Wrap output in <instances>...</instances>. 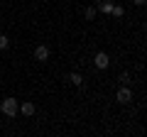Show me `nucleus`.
<instances>
[{"label":"nucleus","instance_id":"obj_9","mask_svg":"<svg viewBox=\"0 0 147 137\" xmlns=\"http://www.w3.org/2000/svg\"><path fill=\"white\" fill-rule=\"evenodd\" d=\"M69 79H71V83H74V86H81V83H84V76H81V74H71Z\"/></svg>","mask_w":147,"mask_h":137},{"label":"nucleus","instance_id":"obj_7","mask_svg":"<svg viewBox=\"0 0 147 137\" xmlns=\"http://www.w3.org/2000/svg\"><path fill=\"white\" fill-rule=\"evenodd\" d=\"M98 7H100V12H103V15H110V7H113V3H110V0H103Z\"/></svg>","mask_w":147,"mask_h":137},{"label":"nucleus","instance_id":"obj_8","mask_svg":"<svg viewBox=\"0 0 147 137\" xmlns=\"http://www.w3.org/2000/svg\"><path fill=\"white\" fill-rule=\"evenodd\" d=\"M110 15H113V17H123V15H125L123 5H113V7H110Z\"/></svg>","mask_w":147,"mask_h":137},{"label":"nucleus","instance_id":"obj_10","mask_svg":"<svg viewBox=\"0 0 147 137\" xmlns=\"http://www.w3.org/2000/svg\"><path fill=\"white\" fill-rule=\"evenodd\" d=\"M118 81H120L123 86H127V83H130V74H127V71H123V74L118 76Z\"/></svg>","mask_w":147,"mask_h":137},{"label":"nucleus","instance_id":"obj_12","mask_svg":"<svg viewBox=\"0 0 147 137\" xmlns=\"http://www.w3.org/2000/svg\"><path fill=\"white\" fill-rule=\"evenodd\" d=\"M132 3H135L137 7H142V5H145V3H147V0H132Z\"/></svg>","mask_w":147,"mask_h":137},{"label":"nucleus","instance_id":"obj_5","mask_svg":"<svg viewBox=\"0 0 147 137\" xmlns=\"http://www.w3.org/2000/svg\"><path fill=\"white\" fill-rule=\"evenodd\" d=\"M20 113H22V115H34V103H30V100L22 103V105H20Z\"/></svg>","mask_w":147,"mask_h":137},{"label":"nucleus","instance_id":"obj_6","mask_svg":"<svg viewBox=\"0 0 147 137\" xmlns=\"http://www.w3.org/2000/svg\"><path fill=\"white\" fill-rule=\"evenodd\" d=\"M96 15H98V7H96V5L86 7V20H96Z\"/></svg>","mask_w":147,"mask_h":137},{"label":"nucleus","instance_id":"obj_11","mask_svg":"<svg viewBox=\"0 0 147 137\" xmlns=\"http://www.w3.org/2000/svg\"><path fill=\"white\" fill-rule=\"evenodd\" d=\"M10 47V39L5 37V34H0V52H3V49H7Z\"/></svg>","mask_w":147,"mask_h":137},{"label":"nucleus","instance_id":"obj_2","mask_svg":"<svg viewBox=\"0 0 147 137\" xmlns=\"http://www.w3.org/2000/svg\"><path fill=\"white\" fill-rule=\"evenodd\" d=\"M93 64H96V68H100V71H103V68L110 66V56H108L105 52H98V54L93 56Z\"/></svg>","mask_w":147,"mask_h":137},{"label":"nucleus","instance_id":"obj_4","mask_svg":"<svg viewBox=\"0 0 147 137\" xmlns=\"http://www.w3.org/2000/svg\"><path fill=\"white\" fill-rule=\"evenodd\" d=\"M34 59H37V61H47V59H49V47H44V44L34 47Z\"/></svg>","mask_w":147,"mask_h":137},{"label":"nucleus","instance_id":"obj_13","mask_svg":"<svg viewBox=\"0 0 147 137\" xmlns=\"http://www.w3.org/2000/svg\"><path fill=\"white\" fill-rule=\"evenodd\" d=\"M96 3H98V5H100V3H103V0H96Z\"/></svg>","mask_w":147,"mask_h":137},{"label":"nucleus","instance_id":"obj_3","mask_svg":"<svg viewBox=\"0 0 147 137\" xmlns=\"http://www.w3.org/2000/svg\"><path fill=\"white\" fill-rule=\"evenodd\" d=\"M115 100H118V103H123V105H127V103L132 100V91L127 88V86H123V88L115 93Z\"/></svg>","mask_w":147,"mask_h":137},{"label":"nucleus","instance_id":"obj_1","mask_svg":"<svg viewBox=\"0 0 147 137\" xmlns=\"http://www.w3.org/2000/svg\"><path fill=\"white\" fill-rule=\"evenodd\" d=\"M0 110L5 113L7 118H15V115H17V110H20V103H17L15 98H5L3 103H0Z\"/></svg>","mask_w":147,"mask_h":137}]
</instances>
